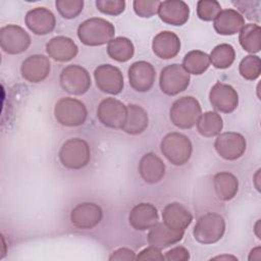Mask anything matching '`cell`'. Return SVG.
<instances>
[{
  "label": "cell",
  "instance_id": "obj_44",
  "mask_svg": "<svg viewBox=\"0 0 261 261\" xmlns=\"http://www.w3.org/2000/svg\"><path fill=\"white\" fill-rule=\"evenodd\" d=\"M260 169H258L257 171H256V173H255V175H254V185H255V188L257 189V191L259 192L260 191V184H259V181H260Z\"/></svg>",
  "mask_w": 261,
  "mask_h": 261
},
{
  "label": "cell",
  "instance_id": "obj_32",
  "mask_svg": "<svg viewBox=\"0 0 261 261\" xmlns=\"http://www.w3.org/2000/svg\"><path fill=\"white\" fill-rule=\"evenodd\" d=\"M209 58L210 63H212L215 68H228L236 59V51L229 44H219L212 49Z\"/></svg>",
  "mask_w": 261,
  "mask_h": 261
},
{
  "label": "cell",
  "instance_id": "obj_22",
  "mask_svg": "<svg viewBox=\"0 0 261 261\" xmlns=\"http://www.w3.org/2000/svg\"><path fill=\"white\" fill-rule=\"evenodd\" d=\"M185 230H174L166 226L163 222H157L149 229L147 239L150 246L160 250L170 247L182 240Z\"/></svg>",
  "mask_w": 261,
  "mask_h": 261
},
{
  "label": "cell",
  "instance_id": "obj_12",
  "mask_svg": "<svg viewBox=\"0 0 261 261\" xmlns=\"http://www.w3.org/2000/svg\"><path fill=\"white\" fill-rule=\"evenodd\" d=\"M97 88L103 93L118 95L123 90V75L120 69L111 64H101L94 71Z\"/></svg>",
  "mask_w": 261,
  "mask_h": 261
},
{
  "label": "cell",
  "instance_id": "obj_9",
  "mask_svg": "<svg viewBox=\"0 0 261 261\" xmlns=\"http://www.w3.org/2000/svg\"><path fill=\"white\" fill-rule=\"evenodd\" d=\"M97 117L106 127L122 129L127 118V106L115 98H106L97 108Z\"/></svg>",
  "mask_w": 261,
  "mask_h": 261
},
{
  "label": "cell",
  "instance_id": "obj_21",
  "mask_svg": "<svg viewBox=\"0 0 261 261\" xmlns=\"http://www.w3.org/2000/svg\"><path fill=\"white\" fill-rule=\"evenodd\" d=\"M139 173L145 182L150 185L157 184L165 174V164L155 153H146L140 159Z\"/></svg>",
  "mask_w": 261,
  "mask_h": 261
},
{
  "label": "cell",
  "instance_id": "obj_35",
  "mask_svg": "<svg viewBox=\"0 0 261 261\" xmlns=\"http://www.w3.org/2000/svg\"><path fill=\"white\" fill-rule=\"evenodd\" d=\"M221 11V6L216 0H200L197 3V15L204 21L214 20Z\"/></svg>",
  "mask_w": 261,
  "mask_h": 261
},
{
  "label": "cell",
  "instance_id": "obj_4",
  "mask_svg": "<svg viewBox=\"0 0 261 261\" xmlns=\"http://www.w3.org/2000/svg\"><path fill=\"white\" fill-rule=\"evenodd\" d=\"M58 155L64 167L76 170L89 164L91 160V149L84 139L71 138L62 144Z\"/></svg>",
  "mask_w": 261,
  "mask_h": 261
},
{
  "label": "cell",
  "instance_id": "obj_38",
  "mask_svg": "<svg viewBox=\"0 0 261 261\" xmlns=\"http://www.w3.org/2000/svg\"><path fill=\"white\" fill-rule=\"evenodd\" d=\"M231 3L240 9L242 15H246L249 19L259 20L260 1H232Z\"/></svg>",
  "mask_w": 261,
  "mask_h": 261
},
{
  "label": "cell",
  "instance_id": "obj_6",
  "mask_svg": "<svg viewBox=\"0 0 261 261\" xmlns=\"http://www.w3.org/2000/svg\"><path fill=\"white\" fill-rule=\"evenodd\" d=\"M54 116L58 123L64 126L83 125L88 117L86 105L70 97H64L57 101L54 106Z\"/></svg>",
  "mask_w": 261,
  "mask_h": 261
},
{
  "label": "cell",
  "instance_id": "obj_16",
  "mask_svg": "<svg viewBox=\"0 0 261 261\" xmlns=\"http://www.w3.org/2000/svg\"><path fill=\"white\" fill-rule=\"evenodd\" d=\"M24 22L28 29L35 35L44 36L55 29L56 18L50 9L46 7H35L27 12Z\"/></svg>",
  "mask_w": 261,
  "mask_h": 261
},
{
  "label": "cell",
  "instance_id": "obj_31",
  "mask_svg": "<svg viewBox=\"0 0 261 261\" xmlns=\"http://www.w3.org/2000/svg\"><path fill=\"white\" fill-rule=\"evenodd\" d=\"M209 55L200 50H192L188 52L182 59V67L190 74H202L210 66Z\"/></svg>",
  "mask_w": 261,
  "mask_h": 261
},
{
  "label": "cell",
  "instance_id": "obj_34",
  "mask_svg": "<svg viewBox=\"0 0 261 261\" xmlns=\"http://www.w3.org/2000/svg\"><path fill=\"white\" fill-rule=\"evenodd\" d=\"M55 6L59 14L65 19L76 17L84 8L83 0H57Z\"/></svg>",
  "mask_w": 261,
  "mask_h": 261
},
{
  "label": "cell",
  "instance_id": "obj_5",
  "mask_svg": "<svg viewBox=\"0 0 261 261\" xmlns=\"http://www.w3.org/2000/svg\"><path fill=\"white\" fill-rule=\"evenodd\" d=\"M224 231V218L218 213L208 212L197 220L193 229V236L198 243L210 245L218 242L223 237Z\"/></svg>",
  "mask_w": 261,
  "mask_h": 261
},
{
  "label": "cell",
  "instance_id": "obj_19",
  "mask_svg": "<svg viewBox=\"0 0 261 261\" xmlns=\"http://www.w3.org/2000/svg\"><path fill=\"white\" fill-rule=\"evenodd\" d=\"M159 220L157 208L151 203H139L128 214L129 225L140 231L149 230Z\"/></svg>",
  "mask_w": 261,
  "mask_h": 261
},
{
  "label": "cell",
  "instance_id": "obj_45",
  "mask_svg": "<svg viewBox=\"0 0 261 261\" xmlns=\"http://www.w3.org/2000/svg\"><path fill=\"white\" fill-rule=\"evenodd\" d=\"M254 232L257 236L258 239H261V233H260V219H258L254 225Z\"/></svg>",
  "mask_w": 261,
  "mask_h": 261
},
{
  "label": "cell",
  "instance_id": "obj_15",
  "mask_svg": "<svg viewBox=\"0 0 261 261\" xmlns=\"http://www.w3.org/2000/svg\"><path fill=\"white\" fill-rule=\"evenodd\" d=\"M128 82L137 92H148L154 85L156 71L154 66L144 60L134 62L128 68Z\"/></svg>",
  "mask_w": 261,
  "mask_h": 261
},
{
  "label": "cell",
  "instance_id": "obj_1",
  "mask_svg": "<svg viewBox=\"0 0 261 261\" xmlns=\"http://www.w3.org/2000/svg\"><path fill=\"white\" fill-rule=\"evenodd\" d=\"M76 34L86 46H102L113 39L115 29L110 21L104 18L91 17L80 23Z\"/></svg>",
  "mask_w": 261,
  "mask_h": 261
},
{
  "label": "cell",
  "instance_id": "obj_11",
  "mask_svg": "<svg viewBox=\"0 0 261 261\" xmlns=\"http://www.w3.org/2000/svg\"><path fill=\"white\" fill-rule=\"evenodd\" d=\"M31 43L30 35L19 25L7 24L0 30V46L7 54H20L30 47Z\"/></svg>",
  "mask_w": 261,
  "mask_h": 261
},
{
  "label": "cell",
  "instance_id": "obj_7",
  "mask_svg": "<svg viewBox=\"0 0 261 261\" xmlns=\"http://www.w3.org/2000/svg\"><path fill=\"white\" fill-rule=\"evenodd\" d=\"M59 82L63 91L75 96H81L87 93L92 84L89 71L77 64L65 66L61 70Z\"/></svg>",
  "mask_w": 261,
  "mask_h": 261
},
{
  "label": "cell",
  "instance_id": "obj_43",
  "mask_svg": "<svg viewBox=\"0 0 261 261\" xmlns=\"http://www.w3.org/2000/svg\"><path fill=\"white\" fill-rule=\"evenodd\" d=\"M212 259H214V260H237L238 261V258L232 255H220V256H215Z\"/></svg>",
  "mask_w": 261,
  "mask_h": 261
},
{
  "label": "cell",
  "instance_id": "obj_18",
  "mask_svg": "<svg viewBox=\"0 0 261 261\" xmlns=\"http://www.w3.org/2000/svg\"><path fill=\"white\" fill-rule=\"evenodd\" d=\"M159 18L171 25L185 24L190 16V8L185 1L166 0L161 1L158 8Z\"/></svg>",
  "mask_w": 261,
  "mask_h": 261
},
{
  "label": "cell",
  "instance_id": "obj_23",
  "mask_svg": "<svg viewBox=\"0 0 261 261\" xmlns=\"http://www.w3.org/2000/svg\"><path fill=\"white\" fill-rule=\"evenodd\" d=\"M152 50L154 54L161 59L173 58L180 50V40L173 32H160L153 39Z\"/></svg>",
  "mask_w": 261,
  "mask_h": 261
},
{
  "label": "cell",
  "instance_id": "obj_42",
  "mask_svg": "<svg viewBox=\"0 0 261 261\" xmlns=\"http://www.w3.org/2000/svg\"><path fill=\"white\" fill-rule=\"evenodd\" d=\"M248 259H249L250 261H252V260H257V261L261 260V247L258 246V247L253 248V249L251 250L250 254H249Z\"/></svg>",
  "mask_w": 261,
  "mask_h": 261
},
{
  "label": "cell",
  "instance_id": "obj_30",
  "mask_svg": "<svg viewBox=\"0 0 261 261\" xmlns=\"http://www.w3.org/2000/svg\"><path fill=\"white\" fill-rule=\"evenodd\" d=\"M135 47L133 42L125 37L112 39L107 45L108 56L118 62H126L133 58Z\"/></svg>",
  "mask_w": 261,
  "mask_h": 261
},
{
  "label": "cell",
  "instance_id": "obj_33",
  "mask_svg": "<svg viewBox=\"0 0 261 261\" xmlns=\"http://www.w3.org/2000/svg\"><path fill=\"white\" fill-rule=\"evenodd\" d=\"M240 74L248 81H254L259 77L261 73V60L257 55H247L245 56L239 65Z\"/></svg>",
  "mask_w": 261,
  "mask_h": 261
},
{
  "label": "cell",
  "instance_id": "obj_3",
  "mask_svg": "<svg viewBox=\"0 0 261 261\" xmlns=\"http://www.w3.org/2000/svg\"><path fill=\"white\" fill-rule=\"evenodd\" d=\"M201 114V105L193 96H184L178 98L172 103L169 110L171 122L173 125L181 129L192 128Z\"/></svg>",
  "mask_w": 261,
  "mask_h": 261
},
{
  "label": "cell",
  "instance_id": "obj_28",
  "mask_svg": "<svg viewBox=\"0 0 261 261\" xmlns=\"http://www.w3.org/2000/svg\"><path fill=\"white\" fill-rule=\"evenodd\" d=\"M198 133L205 138H212L218 136L223 127V120L220 114L215 111H207L202 113L197 122Z\"/></svg>",
  "mask_w": 261,
  "mask_h": 261
},
{
  "label": "cell",
  "instance_id": "obj_39",
  "mask_svg": "<svg viewBox=\"0 0 261 261\" xmlns=\"http://www.w3.org/2000/svg\"><path fill=\"white\" fill-rule=\"evenodd\" d=\"M190 259V252L181 246L174 247L167 251L164 255V260L168 261H187Z\"/></svg>",
  "mask_w": 261,
  "mask_h": 261
},
{
  "label": "cell",
  "instance_id": "obj_26",
  "mask_svg": "<svg viewBox=\"0 0 261 261\" xmlns=\"http://www.w3.org/2000/svg\"><path fill=\"white\" fill-rule=\"evenodd\" d=\"M213 187L215 195L220 201H229L238 194L239 179L229 171H220L213 177Z\"/></svg>",
  "mask_w": 261,
  "mask_h": 261
},
{
  "label": "cell",
  "instance_id": "obj_14",
  "mask_svg": "<svg viewBox=\"0 0 261 261\" xmlns=\"http://www.w3.org/2000/svg\"><path fill=\"white\" fill-rule=\"evenodd\" d=\"M103 218V211L98 204L84 202L77 204L70 212L71 223L80 229H92Z\"/></svg>",
  "mask_w": 261,
  "mask_h": 261
},
{
  "label": "cell",
  "instance_id": "obj_13",
  "mask_svg": "<svg viewBox=\"0 0 261 261\" xmlns=\"http://www.w3.org/2000/svg\"><path fill=\"white\" fill-rule=\"evenodd\" d=\"M209 101L215 110L231 113L239 105V95L232 86L217 82L209 92Z\"/></svg>",
  "mask_w": 261,
  "mask_h": 261
},
{
  "label": "cell",
  "instance_id": "obj_27",
  "mask_svg": "<svg viewBox=\"0 0 261 261\" xmlns=\"http://www.w3.org/2000/svg\"><path fill=\"white\" fill-rule=\"evenodd\" d=\"M149 124L147 111L137 104L127 105V118L122 130L128 135H140L146 130Z\"/></svg>",
  "mask_w": 261,
  "mask_h": 261
},
{
  "label": "cell",
  "instance_id": "obj_2",
  "mask_svg": "<svg viewBox=\"0 0 261 261\" xmlns=\"http://www.w3.org/2000/svg\"><path fill=\"white\" fill-rule=\"evenodd\" d=\"M163 156L173 165H185L191 158L193 145L189 137L184 134L172 132L163 137L160 143Z\"/></svg>",
  "mask_w": 261,
  "mask_h": 261
},
{
  "label": "cell",
  "instance_id": "obj_40",
  "mask_svg": "<svg viewBox=\"0 0 261 261\" xmlns=\"http://www.w3.org/2000/svg\"><path fill=\"white\" fill-rule=\"evenodd\" d=\"M136 260H164V256L162 255L160 249L153 246H149L143 249L136 256Z\"/></svg>",
  "mask_w": 261,
  "mask_h": 261
},
{
  "label": "cell",
  "instance_id": "obj_41",
  "mask_svg": "<svg viewBox=\"0 0 261 261\" xmlns=\"http://www.w3.org/2000/svg\"><path fill=\"white\" fill-rule=\"evenodd\" d=\"M110 261H130L136 260V253L129 248H118L109 256Z\"/></svg>",
  "mask_w": 261,
  "mask_h": 261
},
{
  "label": "cell",
  "instance_id": "obj_29",
  "mask_svg": "<svg viewBox=\"0 0 261 261\" xmlns=\"http://www.w3.org/2000/svg\"><path fill=\"white\" fill-rule=\"evenodd\" d=\"M239 41L249 53H258L261 49V28L257 23H247L239 32Z\"/></svg>",
  "mask_w": 261,
  "mask_h": 261
},
{
  "label": "cell",
  "instance_id": "obj_10",
  "mask_svg": "<svg viewBox=\"0 0 261 261\" xmlns=\"http://www.w3.org/2000/svg\"><path fill=\"white\" fill-rule=\"evenodd\" d=\"M247 148L245 137L237 132H225L219 134L214 142V149L217 154L228 161L241 158Z\"/></svg>",
  "mask_w": 261,
  "mask_h": 261
},
{
  "label": "cell",
  "instance_id": "obj_17",
  "mask_svg": "<svg viewBox=\"0 0 261 261\" xmlns=\"http://www.w3.org/2000/svg\"><path fill=\"white\" fill-rule=\"evenodd\" d=\"M51 63L48 57L42 54L31 55L25 58L20 66V72L24 80L30 83H41L50 73Z\"/></svg>",
  "mask_w": 261,
  "mask_h": 261
},
{
  "label": "cell",
  "instance_id": "obj_36",
  "mask_svg": "<svg viewBox=\"0 0 261 261\" xmlns=\"http://www.w3.org/2000/svg\"><path fill=\"white\" fill-rule=\"evenodd\" d=\"M161 1L158 0H135L133 7L137 15L141 17H151L158 12Z\"/></svg>",
  "mask_w": 261,
  "mask_h": 261
},
{
  "label": "cell",
  "instance_id": "obj_37",
  "mask_svg": "<svg viewBox=\"0 0 261 261\" xmlns=\"http://www.w3.org/2000/svg\"><path fill=\"white\" fill-rule=\"evenodd\" d=\"M97 9L107 15H119L125 9V1L123 0H97Z\"/></svg>",
  "mask_w": 261,
  "mask_h": 261
},
{
  "label": "cell",
  "instance_id": "obj_20",
  "mask_svg": "<svg viewBox=\"0 0 261 261\" xmlns=\"http://www.w3.org/2000/svg\"><path fill=\"white\" fill-rule=\"evenodd\" d=\"M163 223L174 230H185L192 223L193 215L182 204L171 202L162 211Z\"/></svg>",
  "mask_w": 261,
  "mask_h": 261
},
{
  "label": "cell",
  "instance_id": "obj_25",
  "mask_svg": "<svg viewBox=\"0 0 261 261\" xmlns=\"http://www.w3.org/2000/svg\"><path fill=\"white\" fill-rule=\"evenodd\" d=\"M245 25L244 16L236 9L227 8L221 10L213 20V28L217 34L230 36L239 33Z\"/></svg>",
  "mask_w": 261,
  "mask_h": 261
},
{
  "label": "cell",
  "instance_id": "obj_24",
  "mask_svg": "<svg viewBox=\"0 0 261 261\" xmlns=\"http://www.w3.org/2000/svg\"><path fill=\"white\" fill-rule=\"evenodd\" d=\"M46 52L53 60L66 62L76 56L79 48L70 38L57 36L52 38L46 44Z\"/></svg>",
  "mask_w": 261,
  "mask_h": 261
},
{
  "label": "cell",
  "instance_id": "obj_8",
  "mask_svg": "<svg viewBox=\"0 0 261 261\" xmlns=\"http://www.w3.org/2000/svg\"><path fill=\"white\" fill-rule=\"evenodd\" d=\"M191 76L181 64L172 63L162 68L159 76V86L167 96H175L185 90L190 85Z\"/></svg>",
  "mask_w": 261,
  "mask_h": 261
}]
</instances>
